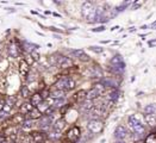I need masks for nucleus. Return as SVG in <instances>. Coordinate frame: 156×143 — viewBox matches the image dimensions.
<instances>
[{
	"label": "nucleus",
	"instance_id": "nucleus-30",
	"mask_svg": "<svg viewBox=\"0 0 156 143\" xmlns=\"http://www.w3.org/2000/svg\"><path fill=\"white\" fill-rule=\"evenodd\" d=\"M83 52H85L83 50H81V49H78V50H70V52H69V54H70L73 57H78V59H79V57H80V56H81Z\"/></svg>",
	"mask_w": 156,
	"mask_h": 143
},
{
	"label": "nucleus",
	"instance_id": "nucleus-39",
	"mask_svg": "<svg viewBox=\"0 0 156 143\" xmlns=\"http://www.w3.org/2000/svg\"><path fill=\"white\" fill-rule=\"evenodd\" d=\"M54 36H55V38H57V39H60V38H61V37H60L58 35H54Z\"/></svg>",
	"mask_w": 156,
	"mask_h": 143
},
{
	"label": "nucleus",
	"instance_id": "nucleus-2",
	"mask_svg": "<svg viewBox=\"0 0 156 143\" xmlns=\"http://www.w3.org/2000/svg\"><path fill=\"white\" fill-rule=\"evenodd\" d=\"M129 125H130L131 129L133 130V132H135L136 136L141 137V136H143L144 135L145 129H144L143 124L141 123V120L136 117V116H131V117L129 118Z\"/></svg>",
	"mask_w": 156,
	"mask_h": 143
},
{
	"label": "nucleus",
	"instance_id": "nucleus-27",
	"mask_svg": "<svg viewBox=\"0 0 156 143\" xmlns=\"http://www.w3.org/2000/svg\"><path fill=\"white\" fill-rule=\"evenodd\" d=\"M32 125H34V124H32V120H31V119H27V120H24V122H23V123H22V128H23V129H31V128H32Z\"/></svg>",
	"mask_w": 156,
	"mask_h": 143
},
{
	"label": "nucleus",
	"instance_id": "nucleus-7",
	"mask_svg": "<svg viewBox=\"0 0 156 143\" xmlns=\"http://www.w3.org/2000/svg\"><path fill=\"white\" fill-rule=\"evenodd\" d=\"M115 137L117 138V141H124L128 137V130L123 125H118L115 130Z\"/></svg>",
	"mask_w": 156,
	"mask_h": 143
},
{
	"label": "nucleus",
	"instance_id": "nucleus-36",
	"mask_svg": "<svg viewBox=\"0 0 156 143\" xmlns=\"http://www.w3.org/2000/svg\"><path fill=\"white\" fill-rule=\"evenodd\" d=\"M4 105H5V100H4L2 98H0V111H2V109H4Z\"/></svg>",
	"mask_w": 156,
	"mask_h": 143
},
{
	"label": "nucleus",
	"instance_id": "nucleus-41",
	"mask_svg": "<svg viewBox=\"0 0 156 143\" xmlns=\"http://www.w3.org/2000/svg\"><path fill=\"white\" fill-rule=\"evenodd\" d=\"M7 143H16V142H14V141H12V142H7Z\"/></svg>",
	"mask_w": 156,
	"mask_h": 143
},
{
	"label": "nucleus",
	"instance_id": "nucleus-34",
	"mask_svg": "<svg viewBox=\"0 0 156 143\" xmlns=\"http://www.w3.org/2000/svg\"><path fill=\"white\" fill-rule=\"evenodd\" d=\"M104 30H105V26H99V27H97V29H93L94 32H101V31H104Z\"/></svg>",
	"mask_w": 156,
	"mask_h": 143
},
{
	"label": "nucleus",
	"instance_id": "nucleus-18",
	"mask_svg": "<svg viewBox=\"0 0 156 143\" xmlns=\"http://www.w3.org/2000/svg\"><path fill=\"white\" fill-rule=\"evenodd\" d=\"M49 95H50V98H54V99H65L66 92L61 91V90H56V91H52Z\"/></svg>",
	"mask_w": 156,
	"mask_h": 143
},
{
	"label": "nucleus",
	"instance_id": "nucleus-37",
	"mask_svg": "<svg viewBox=\"0 0 156 143\" xmlns=\"http://www.w3.org/2000/svg\"><path fill=\"white\" fill-rule=\"evenodd\" d=\"M149 47H156V39H153L149 42Z\"/></svg>",
	"mask_w": 156,
	"mask_h": 143
},
{
	"label": "nucleus",
	"instance_id": "nucleus-14",
	"mask_svg": "<svg viewBox=\"0 0 156 143\" xmlns=\"http://www.w3.org/2000/svg\"><path fill=\"white\" fill-rule=\"evenodd\" d=\"M7 52H9V55H10L11 57H13V59H16V57L19 56V50H18V48H17V45H16L14 43H11V44L9 45Z\"/></svg>",
	"mask_w": 156,
	"mask_h": 143
},
{
	"label": "nucleus",
	"instance_id": "nucleus-12",
	"mask_svg": "<svg viewBox=\"0 0 156 143\" xmlns=\"http://www.w3.org/2000/svg\"><path fill=\"white\" fill-rule=\"evenodd\" d=\"M65 127H66V122H65V119H58V120H56L55 122V124H52V129L56 131V132H60L61 134V131L65 129Z\"/></svg>",
	"mask_w": 156,
	"mask_h": 143
},
{
	"label": "nucleus",
	"instance_id": "nucleus-26",
	"mask_svg": "<svg viewBox=\"0 0 156 143\" xmlns=\"http://www.w3.org/2000/svg\"><path fill=\"white\" fill-rule=\"evenodd\" d=\"M145 143H156V134H149L145 137Z\"/></svg>",
	"mask_w": 156,
	"mask_h": 143
},
{
	"label": "nucleus",
	"instance_id": "nucleus-17",
	"mask_svg": "<svg viewBox=\"0 0 156 143\" xmlns=\"http://www.w3.org/2000/svg\"><path fill=\"white\" fill-rule=\"evenodd\" d=\"M144 120H145V123H147L149 127H151V128L156 127V116L155 115H144Z\"/></svg>",
	"mask_w": 156,
	"mask_h": 143
},
{
	"label": "nucleus",
	"instance_id": "nucleus-9",
	"mask_svg": "<svg viewBox=\"0 0 156 143\" xmlns=\"http://www.w3.org/2000/svg\"><path fill=\"white\" fill-rule=\"evenodd\" d=\"M56 65L60 68H68V67L73 65V62H72V59H69V57L60 56V57H57V63Z\"/></svg>",
	"mask_w": 156,
	"mask_h": 143
},
{
	"label": "nucleus",
	"instance_id": "nucleus-11",
	"mask_svg": "<svg viewBox=\"0 0 156 143\" xmlns=\"http://www.w3.org/2000/svg\"><path fill=\"white\" fill-rule=\"evenodd\" d=\"M19 72L23 77H27L29 75V72H30V67L26 63L25 60H22L20 63H19Z\"/></svg>",
	"mask_w": 156,
	"mask_h": 143
},
{
	"label": "nucleus",
	"instance_id": "nucleus-29",
	"mask_svg": "<svg viewBox=\"0 0 156 143\" xmlns=\"http://www.w3.org/2000/svg\"><path fill=\"white\" fill-rule=\"evenodd\" d=\"M118 95H119L118 91L115 90V91H112L110 94H108V99H110V100H112V102H116V100L118 99Z\"/></svg>",
	"mask_w": 156,
	"mask_h": 143
},
{
	"label": "nucleus",
	"instance_id": "nucleus-35",
	"mask_svg": "<svg viewBox=\"0 0 156 143\" xmlns=\"http://www.w3.org/2000/svg\"><path fill=\"white\" fill-rule=\"evenodd\" d=\"M7 117V113H5L4 111H0V120H2V119H5V118Z\"/></svg>",
	"mask_w": 156,
	"mask_h": 143
},
{
	"label": "nucleus",
	"instance_id": "nucleus-1",
	"mask_svg": "<svg viewBox=\"0 0 156 143\" xmlns=\"http://www.w3.org/2000/svg\"><path fill=\"white\" fill-rule=\"evenodd\" d=\"M81 14L87 22H93V20L97 19V7L92 4L91 1H86V2L82 4Z\"/></svg>",
	"mask_w": 156,
	"mask_h": 143
},
{
	"label": "nucleus",
	"instance_id": "nucleus-33",
	"mask_svg": "<svg viewBox=\"0 0 156 143\" xmlns=\"http://www.w3.org/2000/svg\"><path fill=\"white\" fill-rule=\"evenodd\" d=\"M79 60H81V61H83V62H87V61L90 60V57H88V56H87V55L83 52V54H82V55L79 57Z\"/></svg>",
	"mask_w": 156,
	"mask_h": 143
},
{
	"label": "nucleus",
	"instance_id": "nucleus-25",
	"mask_svg": "<svg viewBox=\"0 0 156 143\" xmlns=\"http://www.w3.org/2000/svg\"><path fill=\"white\" fill-rule=\"evenodd\" d=\"M20 93H22V97H23V98H27V97H30V94H31V92H30L27 86H23V87L20 88Z\"/></svg>",
	"mask_w": 156,
	"mask_h": 143
},
{
	"label": "nucleus",
	"instance_id": "nucleus-31",
	"mask_svg": "<svg viewBox=\"0 0 156 143\" xmlns=\"http://www.w3.org/2000/svg\"><path fill=\"white\" fill-rule=\"evenodd\" d=\"M60 136H61V134L60 132H56L55 130L49 134V137L52 138V140H57V138H60Z\"/></svg>",
	"mask_w": 156,
	"mask_h": 143
},
{
	"label": "nucleus",
	"instance_id": "nucleus-5",
	"mask_svg": "<svg viewBox=\"0 0 156 143\" xmlns=\"http://www.w3.org/2000/svg\"><path fill=\"white\" fill-rule=\"evenodd\" d=\"M79 138H80V129L78 127H73L72 129H69V131L67 132V140L69 142L75 143L79 141Z\"/></svg>",
	"mask_w": 156,
	"mask_h": 143
},
{
	"label": "nucleus",
	"instance_id": "nucleus-38",
	"mask_svg": "<svg viewBox=\"0 0 156 143\" xmlns=\"http://www.w3.org/2000/svg\"><path fill=\"white\" fill-rule=\"evenodd\" d=\"M0 143H7L6 138H5L4 136H0Z\"/></svg>",
	"mask_w": 156,
	"mask_h": 143
},
{
	"label": "nucleus",
	"instance_id": "nucleus-23",
	"mask_svg": "<svg viewBox=\"0 0 156 143\" xmlns=\"http://www.w3.org/2000/svg\"><path fill=\"white\" fill-rule=\"evenodd\" d=\"M76 100H78L79 103H83L85 100H86V92L85 91H80L79 93H76Z\"/></svg>",
	"mask_w": 156,
	"mask_h": 143
},
{
	"label": "nucleus",
	"instance_id": "nucleus-3",
	"mask_svg": "<svg viewBox=\"0 0 156 143\" xmlns=\"http://www.w3.org/2000/svg\"><path fill=\"white\" fill-rule=\"evenodd\" d=\"M55 86L57 90H61V91H73L75 88V81L68 77H65L60 79L55 84Z\"/></svg>",
	"mask_w": 156,
	"mask_h": 143
},
{
	"label": "nucleus",
	"instance_id": "nucleus-21",
	"mask_svg": "<svg viewBox=\"0 0 156 143\" xmlns=\"http://www.w3.org/2000/svg\"><path fill=\"white\" fill-rule=\"evenodd\" d=\"M32 109H34V106H32V105L30 104V103H26V104L22 105V107H20V112H22L23 115H27Z\"/></svg>",
	"mask_w": 156,
	"mask_h": 143
},
{
	"label": "nucleus",
	"instance_id": "nucleus-32",
	"mask_svg": "<svg viewBox=\"0 0 156 143\" xmlns=\"http://www.w3.org/2000/svg\"><path fill=\"white\" fill-rule=\"evenodd\" d=\"M90 50L97 52V54H99V52H103V48H101V47H90Z\"/></svg>",
	"mask_w": 156,
	"mask_h": 143
},
{
	"label": "nucleus",
	"instance_id": "nucleus-22",
	"mask_svg": "<svg viewBox=\"0 0 156 143\" xmlns=\"http://www.w3.org/2000/svg\"><path fill=\"white\" fill-rule=\"evenodd\" d=\"M24 47H25L30 52H32L35 49L38 48V45H36V44H34V43H30V42H27V41H24Z\"/></svg>",
	"mask_w": 156,
	"mask_h": 143
},
{
	"label": "nucleus",
	"instance_id": "nucleus-19",
	"mask_svg": "<svg viewBox=\"0 0 156 143\" xmlns=\"http://www.w3.org/2000/svg\"><path fill=\"white\" fill-rule=\"evenodd\" d=\"M145 115H155L156 113V104H149L144 107Z\"/></svg>",
	"mask_w": 156,
	"mask_h": 143
},
{
	"label": "nucleus",
	"instance_id": "nucleus-24",
	"mask_svg": "<svg viewBox=\"0 0 156 143\" xmlns=\"http://www.w3.org/2000/svg\"><path fill=\"white\" fill-rule=\"evenodd\" d=\"M31 142H32V138H31V136H30V135L24 134V135H22V136H20L19 143H31Z\"/></svg>",
	"mask_w": 156,
	"mask_h": 143
},
{
	"label": "nucleus",
	"instance_id": "nucleus-20",
	"mask_svg": "<svg viewBox=\"0 0 156 143\" xmlns=\"http://www.w3.org/2000/svg\"><path fill=\"white\" fill-rule=\"evenodd\" d=\"M101 84L104 85L105 87L107 86V87H117V82L116 81H113V80H111V79H103L101 80Z\"/></svg>",
	"mask_w": 156,
	"mask_h": 143
},
{
	"label": "nucleus",
	"instance_id": "nucleus-40",
	"mask_svg": "<svg viewBox=\"0 0 156 143\" xmlns=\"http://www.w3.org/2000/svg\"><path fill=\"white\" fill-rule=\"evenodd\" d=\"M117 143H125L124 141H117Z\"/></svg>",
	"mask_w": 156,
	"mask_h": 143
},
{
	"label": "nucleus",
	"instance_id": "nucleus-13",
	"mask_svg": "<svg viewBox=\"0 0 156 143\" xmlns=\"http://www.w3.org/2000/svg\"><path fill=\"white\" fill-rule=\"evenodd\" d=\"M93 107H94V104L92 103V100H85L82 104L80 105V110L82 112H91Z\"/></svg>",
	"mask_w": 156,
	"mask_h": 143
},
{
	"label": "nucleus",
	"instance_id": "nucleus-8",
	"mask_svg": "<svg viewBox=\"0 0 156 143\" xmlns=\"http://www.w3.org/2000/svg\"><path fill=\"white\" fill-rule=\"evenodd\" d=\"M30 136L32 138V142L35 143H44L45 138H47L44 132H42V131H34L30 134Z\"/></svg>",
	"mask_w": 156,
	"mask_h": 143
},
{
	"label": "nucleus",
	"instance_id": "nucleus-10",
	"mask_svg": "<svg viewBox=\"0 0 156 143\" xmlns=\"http://www.w3.org/2000/svg\"><path fill=\"white\" fill-rule=\"evenodd\" d=\"M42 102H44L43 97H42V93H35L31 95V99H30V104L32 105L34 107H37Z\"/></svg>",
	"mask_w": 156,
	"mask_h": 143
},
{
	"label": "nucleus",
	"instance_id": "nucleus-15",
	"mask_svg": "<svg viewBox=\"0 0 156 143\" xmlns=\"http://www.w3.org/2000/svg\"><path fill=\"white\" fill-rule=\"evenodd\" d=\"M27 116H29V118L32 120V119H41L42 118V116H43V113L39 111L37 107H34L29 113H27Z\"/></svg>",
	"mask_w": 156,
	"mask_h": 143
},
{
	"label": "nucleus",
	"instance_id": "nucleus-4",
	"mask_svg": "<svg viewBox=\"0 0 156 143\" xmlns=\"http://www.w3.org/2000/svg\"><path fill=\"white\" fill-rule=\"evenodd\" d=\"M103 123L99 120V119H91L87 124V129L91 131L92 134H99L103 131Z\"/></svg>",
	"mask_w": 156,
	"mask_h": 143
},
{
	"label": "nucleus",
	"instance_id": "nucleus-6",
	"mask_svg": "<svg viewBox=\"0 0 156 143\" xmlns=\"http://www.w3.org/2000/svg\"><path fill=\"white\" fill-rule=\"evenodd\" d=\"M52 125V116H47L43 115L39 119V128L43 130H49Z\"/></svg>",
	"mask_w": 156,
	"mask_h": 143
},
{
	"label": "nucleus",
	"instance_id": "nucleus-16",
	"mask_svg": "<svg viewBox=\"0 0 156 143\" xmlns=\"http://www.w3.org/2000/svg\"><path fill=\"white\" fill-rule=\"evenodd\" d=\"M100 95H101V94L97 91L95 88H92V90H90L88 92H86V100H94V99H97V98L100 97Z\"/></svg>",
	"mask_w": 156,
	"mask_h": 143
},
{
	"label": "nucleus",
	"instance_id": "nucleus-28",
	"mask_svg": "<svg viewBox=\"0 0 156 143\" xmlns=\"http://www.w3.org/2000/svg\"><path fill=\"white\" fill-rule=\"evenodd\" d=\"M93 88H95V90L99 92L100 94H103V93L105 92V86L103 85V84H101V82H99V84H95Z\"/></svg>",
	"mask_w": 156,
	"mask_h": 143
}]
</instances>
